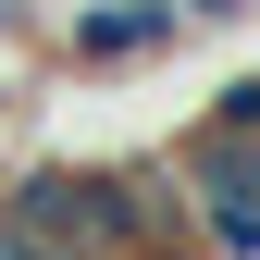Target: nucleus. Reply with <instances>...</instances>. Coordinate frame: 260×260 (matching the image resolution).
<instances>
[{
    "label": "nucleus",
    "instance_id": "nucleus-1",
    "mask_svg": "<svg viewBox=\"0 0 260 260\" xmlns=\"http://www.w3.org/2000/svg\"><path fill=\"white\" fill-rule=\"evenodd\" d=\"M186 50V0H75L62 13V62L87 75H149Z\"/></svg>",
    "mask_w": 260,
    "mask_h": 260
},
{
    "label": "nucleus",
    "instance_id": "nucleus-2",
    "mask_svg": "<svg viewBox=\"0 0 260 260\" xmlns=\"http://www.w3.org/2000/svg\"><path fill=\"white\" fill-rule=\"evenodd\" d=\"M248 13H260V0H186V38H236Z\"/></svg>",
    "mask_w": 260,
    "mask_h": 260
},
{
    "label": "nucleus",
    "instance_id": "nucleus-3",
    "mask_svg": "<svg viewBox=\"0 0 260 260\" xmlns=\"http://www.w3.org/2000/svg\"><path fill=\"white\" fill-rule=\"evenodd\" d=\"M0 38H25V0H0Z\"/></svg>",
    "mask_w": 260,
    "mask_h": 260
},
{
    "label": "nucleus",
    "instance_id": "nucleus-4",
    "mask_svg": "<svg viewBox=\"0 0 260 260\" xmlns=\"http://www.w3.org/2000/svg\"><path fill=\"white\" fill-rule=\"evenodd\" d=\"M0 124H13V87H0Z\"/></svg>",
    "mask_w": 260,
    "mask_h": 260
}]
</instances>
